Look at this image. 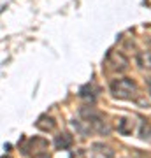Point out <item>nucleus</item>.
<instances>
[{"label":"nucleus","instance_id":"1","mask_svg":"<svg viewBox=\"0 0 151 158\" xmlns=\"http://www.w3.org/2000/svg\"><path fill=\"white\" fill-rule=\"evenodd\" d=\"M81 119L84 121V125L88 127V130L91 134H99V135H109L111 134V125L106 121L104 114L99 113L93 107H83L79 111Z\"/></svg>","mask_w":151,"mask_h":158},{"label":"nucleus","instance_id":"2","mask_svg":"<svg viewBox=\"0 0 151 158\" xmlns=\"http://www.w3.org/2000/svg\"><path fill=\"white\" fill-rule=\"evenodd\" d=\"M109 88H111L112 97H114V98H120V100H132V98L137 97V91H139L137 83L130 77L114 79Z\"/></svg>","mask_w":151,"mask_h":158},{"label":"nucleus","instance_id":"3","mask_svg":"<svg viewBox=\"0 0 151 158\" xmlns=\"http://www.w3.org/2000/svg\"><path fill=\"white\" fill-rule=\"evenodd\" d=\"M107 65L114 72H125L128 69V58L125 56L123 53H120V51H112L107 56Z\"/></svg>","mask_w":151,"mask_h":158},{"label":"nucleus","instance_id":"4","mask_svg":"<svg viewBox=\"0 0 151 158\" xmlns=\"http://www.w3.org/2000/svg\"><path fill=\"white\" fill-rule=\"evenodd\" d=\"M90 156L91 158H114V149L106 146L104 142H95L90 148Z\"/></svg>","mask_w":151,"mask_h":158},{"label":"nucleus","instance_id":"5","mask_svg":"<svg viewBox=\"0 0 151 158\" xmlns=\"http://www.w3.org/2000/svg\"><path fill=\"white\" fill-rule=\"evenodd\" d=\"M116 130L121 134V135H132V132H134V119L128 118V116H123V118H118L116 119Z\"/></svg>","mask_w":151,"mask_h":158},{"label":"nucleus","instance_id":"6","mask_svg":"<svg viewBox=\"0 0 151 158\" xmlns=\"http://www.w3.org/2000/svg\"><path fill=\"white\" fill-rule=\"evenodd\" d=\"M72 135L70 134H67V132H62V134H58V135L55 137V146L56 149H70L72 148Z\"/></svg>","mask_w":151,"mask_h":158},{"label":"nucleus","instance_id":"7","mask_svg":"<svg viewBox=\"0 0 151 158\" xmlns=\"http://www.w3.org/2000/svg\"><path fill=\"white\" fill-rule=\"evenodd\" d=\"M35 127L39 130H42V132H53L56 127V121L51 116H48V114H42L37 121H35Z\"/></svg>","mask_w":151,"mask_h":158},{"label":"nucleus","instance_id":"8","mask_svg":"<svg viewBox=\"0 0 151 158\" xmlns=\"http://www.w3.org/2000/svg\"><path fill=\"white\" fill-rule=\"evenodd\" d=\"M79 97L84 98V100H88V102H95L97 90L93 88V85H86V86H83V88L79 90Z\"/></svg>","mask_w":151,"mask_h":158},{"label":"nucleus","instance_id":"9","mask_svg":"<svg viewBox=\"0 0 151 158\" xmlns=\"http://www.w3.org/2000/svg\"><path fill=\"white\" fill-rule=\"evenodd\" d=\"M32 158H51L48 153H37V155H34Z\"/></svg>","mask_w":151,"mask_h":158},{"label":"nucleus","instance_id":"10","mask_svg":"<svg viewBox=\"0 0 151 158\" xmlns=\"http://www.w3.org/2000/svg\"><path fill=\"white\" fill-rule=\"evenodd\" d=\"M146 85H148V93H149V97H151V77L146 79Z\"/></svg>","mask_w":151,"mask_h":158},{"label":"nucleus","instance_id":"11","mask_svg":"<svg viewBox=\"0 0 151 158\" xmlns=\"http://www.w3.org/2000/svg\"><path fill=\"white\" fill-rule=\"evenodd\" d=\"M0 158H11V156H0Z\"/></svg>","mask_w":151,"mask_h":158}]
</instances>
